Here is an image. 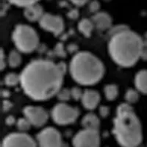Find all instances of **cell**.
I'll return each mask as SVG.
<instances>
[{"label": "cell", "mask_w": 147, "mask_h": 147, "mask_svg": "<svg viewBox=\"0 0 147 147\" xmlns=\"http://www.w3.org/2000/svg\"><path fill=\"white\" fill-rule=\"evenodd\" d=\"M64 74L58 64L50 60H35L21 72L20 85L30 99L48 100L62 88Z\"/></svg>", "instance_id": "obj_1"}, {"label": "cell", "mask_w": 147, "mask_h": 147, "mask_svg": "<svg viewBox=\"0 0 147 147\" xmlns=\"http://www.w3.org/2000/svg\"><path fill=\"white\" fill-rule=\"evenodd\" d=\"M143 39L138 34L126 29L110 36L108 52L117 65L124 68L132 67L140 58Z\"/></svg>", "instance_id": "obj_2"}, {"label": "cell", "mask_w": 147, "mask_h": 147, "mask_svg": "<svg viewBox=\"0 0 147 147\" xmlns=\"http://www.w3.org/2000/svg\"><path fill=\"white\" fill-rule=\"evenodd\" d=\"M113 132L122 147H135L141 144V124L129 104L122 103L117 107Z\"/></svg>", "instance_id": "obj_3"}, {"label": "cell", "mask_w": 147, "mask_h": 147, "mask_svg": "<svg viewBox=\"0 0 147 147\" xmlns=\"http://www.w3.org/2000/svg\"><path fill=\"white\" fill-rule=\"evenodd\" d=\"M69 71L73 80L81 85H93L99 82L105 71L99 58L88 52H80L71 60Z\"/></svg>", "instance_id": "obj_4"}, {"label": "cell", "mask_w": 147, "mask_h": 147, "mask_svg": "<svg viewBox=\"0 0 147 147\" xmlns=\"http://www.w3.org/2000/svg\"><path fill=\"white\" fill-rule=\"evenodd\" d=\"M12 39L17 50L23 53H30L38 47L39 38L35 30L27 24H18L15 27Z\"/></svg>", "instance_id": "obj_5"}, {"label": "cell", "mask_w": 147, "mask_h": 147, "mask_svg": "<svg viewBox=\"0 0 147 147\" xmlns=\"http://www.w3.org/2000/svg\"><path fill=\"white\" fill-rule=\"evenodd\" d=\"M80 115L76 107H71L65 102H60L52 108L51 116L55 123L59 125H67L74 123Z\"/></svg>", "instance_id": "obj_6"}, {"label": "cell", "mask_w": 147, "mask_h": 147, "mask_svg": "<svg viewBox=\"0 0 147 147\" xmlns=\"http://www.w3.org/2000/svg\"><path fill=\"white\" fill-rule=\"evenodd\" d=\"M72 142L74 147H99V131L83 129L74 136Z\"/></svg>", "instance_id": "obj_7"}, {"label": "cell", "mask_w": 147, "mask_h": 147, "mask_svg": "<svg viewBox=\"0 0 147 147\" xmlns=\"http://www.w3.org/2000/svg\"><path fill=\"white\" fill-rule=\"evenodd\" d=\"M37 144L39 147H62V137L55 128L47 127L38 134Z\"/></svg>", "instance_id": "obj_8"}, {"label": "cell", "mask_w": 147, "mask_h": 147, "mask_svg": "<svg viewBox=\"0 0 147 147\" xmlns=\"http://www.w3.org/2000/svg\"><path fill=\"white\" fill-rule=\"evenodd\" d=\"M2 147H37L34 139L25 132H14L5 136Z\"/></svg>", "instance_id": "obj_9"}, {"label": "cell", "mask_w": 147, "mask_h": 147, "mask_svg": "<svg viewBox=\"0 0 147 147\" xmlns=\"http://www.w3.org/2000/svg\"><path fill=\"white\" fill-rule=\"evenodd\" d=\"M23 113L32 126L35 127H43L49 119L47 110L39 106H26L23 110Z\"/></svg>", "instance_id": "obj_10"}, {"label": "cell", "mask_w": 147, "mask_h": 147, "mask_svg": "<svg viewBox=\"0 0 147 147\" xmlns=\"http://www.w3.org/2000/svg\"><path fill=\"white\" fill-rule=\"evenodd\" d=\"M38 23L43 30L51 32L55 35L61 34L64 30L63 19L57 15L44 13Z\"/></svg>", "instance_id": "obj_11"}, {"label": "cell", "mask_w": 147, "mask_h": 147, "mask_svg": "<svg viewBox=\"0 0 147 147\" xmlns=\"http://www.w3.org/2000/svg\"><path fill=\"white\" fill-rule=\"evenodd\" d=\"M99 102H100V95L97 91L90 89L83 91L81 102L86 110H94L99 105Z\"/></svg>", "instance_id": "obj_12"}, {"label": "cell", "mask_w": 147, "mask_h": 147, "mask_svg": "<svg viewBox=\"0 0 147 147\" xmlns=\"http://www.w3.org/2000/svg\"><path fill=\"white\" fill-rule=\"evenodd\" d=\"M91 20L94 27L100 31L109 30L112 26V18L106 12H98L94 14Z\"/></svg>", "instance_id": "obj_13"}, {"label": "cell", "mask_w": 147, "mask_h": 147, "mask_svg": "<svg viewBox=\"0 0 147 147\" xmlns=\"http://www.w3.org/2000/svg\"><path fill=\"white\" fill-rule=\"evenodd\" d=\"M44 13H45L44 12L43 7L38 3L25 7L24 11V15L25 18L31 22H39Z\"/></svg>", "instance_id": "obj_14"}, {"label": "cell", "mask_w": 147, "mask_h": 147, "mask_svg": "<svg viewBox=\"0 0 147 147\" xmlns=\"http://www.w3.org/2000/svg\"><path fill=\"white\" fill-rule=\"evenodd\" d=\"M82 125L84 129L90 130H99L100 121L99 117L94 113H87L82 119Z\"/></svg>", "instance_id": "obj_15"}, {"label": "cell", "mask_w": 147, "mask_h": 147, "mask_svg": "<svg viewBox=\"0 0 147 147\" xmlns=\"http://www.w3.org/2000/svg\"><path fill=\"white\" fill-rule=\"evenodd\" d=\"M135 85L138 91L147 94V70H140L136 74Z\"/></svg>", "instance_id": "obj_16"}, {"label": "cell", "mask_w": 147, "mask_h": 147, "mask_svg": "<svg viewBox=\"0 0 147 147\" xmlns=\"http://www.w3.org/2000/svg\"><path fill=\"white\" fill-rule=\"evenodd\" d=\"M94 27L92 20L88 18H82L78 24L79 31L86 38H90Z\"/></svg>", "instance_id": "obj_17"}, {"label": "cell", "mask_w": 147, "mask_h": 147, "mask_svg": "<svg viewBox=\"0 0 147 147\" xmlns=\"http://www.w3.org/2000/svg\"><path fill=\"white\" fill-rule=\"evenodd\" d=\"M7 63L11 68H16L22 63V56L18 50H12L7 57Z\"/></svg>", "instance_id": "obj_18"}, {"label": "cell", "mask_w": 147, "mask_h": 147, "mask_svg": "<svg viewBox=\"0 0 147 147\" xmlns=\"http://www.w3.org/2000/svg\"><path fill=\"white\" fill-rule=\"evenodd\" d=\"M104 94L106 99L109 101L115 100L119 94V88L115 84H109L104 88Z\"/></svg>", "instance_id": "obj_19"}, {"label": "cell", "mask_w": 147, "mask_h": 147, "mask_svg": "<svg viewBox=\"0 0 147 147\" xmlns=\"http://www.w3.org/2000/svg\"><path fill=\"white\" fill-rule=\"evenodd\" d=\"M4 82L6 86L13 87L18 84H20V74L16 73H9L6 74L4 78Z\"/></svg>", "instance_id": "obj_20"}, {"label": "cell", "mask_w": 147, "mask_h": 147, "mask_svg": "<svg viewBox=\"0 0 147 147\" xmlns=\"http://www.w3.org/2000/svg\"><path fill=\"white\" fill-rule=\"evenodd\" d=\"M125 101L127 103L132 105V104L136 103L139 99V94L138 90H134V89H128L125 94Z\"/></svg>", "instance_id": "obj_21"}, {"label": "cell", "mask_w": 147, "mask_h": 147, "mask_svg": "<svg viewBox=\"0 0 147 147\" xmlns=\"http://www.w3.org/2000/svg\"><path fill=\"white\" fill-rule=\"evenodd\" d=\"M16 124L17 129L21 132H27L30 129L31 126H32V124H30V122L29 121L28 119L25 117L18 119Z\"/></svg>", "instance_id": "obj_22"}, {"label": "cell", "mask_w": 147, "mask_h": 147, "mask_svg": "<svg viewBox=\"0 0 147 147\" xmlns=\"http://www.w3.org/2000/svg\"><path fill=\"white\" fill-rule=\"evenodd\" d=\"M10 4L14 5L17 7H27L31 5L38 3L39 0H7Z\"/></svg>", "instance_id": "obj_23"}, {"label": "cell", "mask_w": 147, "mask_h": 147, "mask_svg": "<svg viewBox=\"0 0 147 147\" xmlns=\"http://www.w3.org/2000/svg\"><path fill=\"white\" fill-rule=\"evenodd\" d=\"M57 99L61 102H65L71 98V90L68 88H61L56 95Z\"/></svg>", "instance_id": "obj_24"}, {"label": "cell", "mask_w": 147, "mask_h": 147, "mask_svg": "<svg viewBox=\"0 0 147 147\" xmlns=\"http://www.w3.org/2000/svg\"><path fill=\"white\" fill-rule=\"evenodd\" d=\"M71 90V98L74 100H80L82 97V94H83V91H82L80 88L78 87H74L72 88Z\"/></svg>", "instance_id": "obj_25"}, {"label": "cell", "mask_w": 147, "mask_h": 147, "mask_svg": "<svg viewBox=\"0 0 147 147\" xmlns=\"http://www.w3.org/2000/svg\"><path fill=\"white\" fill-rule=\"evenodd\" d=\"M89 10L92 13H96L98 12H99V8H100V3H99L97 0H94L92 1L90 4H89Z\"/></svg>", "instance_id": "obj_26"}, {"label": "cell", "mask_w": 147, "mask_h": 147, "mask_svg": "<svg viewBox=\"0 0 147 147\" xmlns=\"http://www.w3.org/2000/svg\"><path fill=\"white\" fill-rule=\"evenodd\" d=\"M140 58L144 60H147V39L143 40L142 48H141V54Z\"/></svg>", "instance_id": "obj_27"}, {"label": "cell", "mask_w": 147, "mask_h": 147, "mask_svg": "<svg viewBox=\"0 0 147 147\" xmlns=\"http://www.w3.org/2000/svg\"><path fill=\"white\" fill-rule=\"evenodd\" d=\"M99 115L102 116V118L107 117L110 114V109L107 106H101L99 107Z\"/></svg>", "instance_id": "obj_28"}, {"label": "cell", "mask_w": 147, "mask_h": 147, "mask_svg": "<svg viewBox=\"0 0 147 147\" xmlns=\"http://www.w3.org/2000/svg\"><path fill=\"white\" fill-rule=\"evenodd\" d=\"M0 60H1V62H0V68H1V70L3 71L5 67H6V64H7V63H6V57H5V53H4L3 49H1Z\"/></svg>", "instance_id": "obj_29"}, {"label": "cell", "mask_w": 147, "mask_h": 147, "mask_svg": "<svg viewBox=\"0 0 147 147\" xmlns=\"http://www.w3.org/2000/svg\"><path fill=\"white\" fill-rule=\"evenodd\" d=\"M13 107V105H12L11 102L10 101L5 99L3 101V104H2V109H3L4 112H7L8 110H10L11 109V107Z\"/></svg>", "instance_id": "obj_30"}, {"label": "cell", "mask_w": 147, "mask_h": 147, "mask_svg": "<svg viewBox=\"0 0 147 147\" xmlns=\"http://www.w3.org/2000/svg\"><path fill=\"white\" fill-rule=\"evenodd\" d=\"M5 124H7V126L13 125V124H16V119L14 118V116H13V115H9V116H7L5 119Z\"/></svg>", "instance_id": "obj_31"}, {"label": "cell", "mask_w": 147, "mask_h": 147, "mask_svg": "<svg viewBox=\"0 0 147 147\" xmlns=\"http://www.w3.org/2000/svg\"><path fill=\"white\" fill-rule=\"evenodd\" d=\"M69 18H72V19H76V18H78L79 16V12L77 10H72L71 11H69V13H68Z\"/></svg>", "instance_id": "obj_32"}, {"label": "cell", "mask_w": 147, "mask_h": 147, "mask_svg": "<svg viewBox=\"0 0 147 147\" xmlns=\"http://www.w3.org/2000/svg\"><path fill=\"white\" fill-rule=\"evenodd\" d=\"M88 1V0H71V2L77 6H82L87 3Z\"/></svg>", "instance_id": "obj_33"}, {"label": "cell", "mask_w": 147, "mask_h": 147, "mask_svg": "<svg viewBox=\"0 0 147 147\" xmlns=\"http://www.w3.org/2000/svg\"><path fill=\"white\" fill-rule=\"evenodd\" d=\"M2 96L4 98H7L10 96V92L7 91V90H4L3 89L2 91Z\"/></svg>", "instance_id": "obj_34"}, {"label": "cell", "mask_w": 147, "mask_h": 147, "mask_svg": "<svg viewBox=\"0 0 147 147\" xmlns=\"http://www.w3.org/2000/svg\"><path fill=\"white\" fill-rule=\"evenodd\" d=\"M135 147H144V146H142L141 145H138V146H135Z\"/></svg>", "instance_id": "obj_35"}, {"label": "cell", "mask_w": 147, "mask_h": 147, "mask_svg": "<svg viewBox=\"0 0 147 147\" xmlns=\"http://www.w3.org/2000/svg\"><path fill=\"white\" fill-rule=\"evenodd\" d=\"M104 1H105V2H108V1H110V0H104Z\"/></svg>", "instance_id": "obj_36"}]
</instances>
